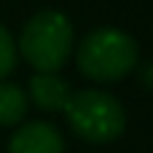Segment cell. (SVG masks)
Instances as JSON below:
<instances>
[{
  "instance_id": "cell-1",
  "label": "cell",
  "mask_w": 153,
  "mask_h": 153,
  "mask_svg": "<svg viewBox=\"0 0 153 153\" xmlns=\"http://www.w3.org/2000/svg\"><path fill=\"white\" fill-rule=\"evenodd\" d=\"M140 59V46L137 40L116 27H100L94 32H89L75 54L78 70L97 81V83H110V81H121L126 78Z\"/></svg>"
},
{
  "instance_id": "cell-2",
  "label": "cell",
  "mask_w": 153,
  "mask_h": 153,
  "mask_svg": "<svg viewBox=\"0 0 153 153\" xmlns=\"http://www.w3.org/2000/svg\"><path fill=\"white\" fill-rule=\"evenodd\" d=\"M73 48V24L62 11L46 8L38 11L22 30L16 51L38 70V73H56L65 67Z\"/></svg>"
},
{
  "instance_id": "cell-3",
  "label": "cell",
  "mask_w": 153,
  "mask_h": 153,
  "mask_svg": "<svg viewBox=\"0 0 153 153\" xmlns=\"http://www.w3.org/2000/svg\"><path fill=\"white\" fill-rule=\"evenodd\" d=\"M65 116L78 137L86 143H113L126 129V113L121 102L100 89H83L70 94L65 105Z\"/></svg>"
},
{
  "instance_id": "cell-4",
  "label": "cell",
  "mask_w": 153,
  "mask_h": 153,
  "mask_svg": "<svg viewBox=\"0 0 153 153\" xmlns=\"http://www.w3.org/2000/svg\"><path fill=\"white\" fill-rule=\"evenodd\" d=\"M8 153H65V140L56 126L46 121H32L11 134Z\"/></svg>"
},
{
  "instance_id": "cell-5",
  "label": "cell",
  "mask_w": 153,
  "mask_h": 153,
  "mask_svg": "<svg viewBox=\"0 0 153 153\" xmlns=\"http://www.w3.org/2000/svg\"><path fill=\"white\" fill-rule=\"evenodd\" d=\"M27 94H30V100L40 110L56 113V110H65V105H67L73 91H70V83L62 75H56V73H38V75L30 78Z\"/></svg>"
},
{
  "instance_id": "cell-6",
  "label": "cell",
  "mask_w": 153,
  "mask_h": 153,
  "mask_svg": "<svg viewBox=\"0 0 153 153\" xmlns=\"http://www.w3.org/2000/svg\"><path fill=\"white\" fill-rule=\"evenodd\" d=\"M27 113V91L19 83H0V126H16L22 124Z\"/></svg>"
},
{
  "instance_id": "cell-7",
  "label": "cell",
  "mask_w": 153,
  "mask_h": 153,
  "mask_svg": "<svg viewBox=\"0 0 153 153\" xmlns=\"http://www.w3.org/2000/svg\"><path fill=\"white\" fill-rule=\"evenodd\" d=\"M16 40H13V35L0 24V81L16 67Z\"/></svg>"
}]
</instances>
